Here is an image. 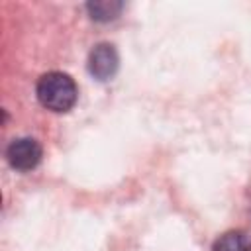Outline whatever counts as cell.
Segmentation results:
<instances>
[{
	"instance_id": "6da1fadb",
	"label": "cell",
	"mask_w": 251,
	"mask_h": 251,
	"mask_svg": "<svg viewBox=\"0 0 251 251\" xmlns=\"http://www.w3.org/2000/svg\"><path fill=\"white\" fill-rule=\"evenodd\" d=\"M39 102L53 112H67L76 102V84L65 73H47L37 82Z\"/></svg>"
},
{
	"instance_id": "7a4b0ae2",
	"label": "cell",
	"mask_w": 251,
	"mask_h": 251,
	"mask_svg": "<svg viewBox=\"0 0 251 251\" xmlns=\"http://www.w3.org/2000/svg\"><path fill=\"white\" fill-rule=\"evenodd\" d=\"M6 157H8V161H10V165L14 169H18V171H31L41 161V145L35 139H29V137L14 139L8 145Z\"/></svg>"
},
{
	"instance_id": "3957f363",
	"label": "cell",
	"mask_w": 251,
	"mask_h": 251,
	"mask_svg": "<svg viewBox=\"0 0 251 251\" xmlns=\"http://www.w3.org/2000/svg\"><path fill=\"white\" fill-rule=\"evenodd\" d=\"M118 63H120L118 53H116L114 45H110V43L96 45L88 55V71L98 80L112 78L118 71Z\"/></svg>"
},
{
	"instance_id": "277c9868",
	"label": "cell",
	"mask_w": 251,
	"mask_h": 251,
	"mask_svg": "<svg viewBox=\"0 0 251 251\" xmlns=\"http://www.w3.org/2000/svg\"><path fill=\"white\" fill-rule=\"evenodd\" d=\"M214 251H251V239L241 231H227L214 243Z\"/></svg>"
},
{
	"instance_id": "5b68a950",
	"label": "cell",
	"mask_w": 251,
	"mask_h": 251,
	"mask_svg": "<svg viewBox=\"0 0 251 251\" xmlns=\"http://www.w3.org/2000/svg\"><path fill=\"white\" fill-rule=\"evenodd\" d=\"M88 12L94 20L98 22H108V20H114L120 10H122V4L120 2H108V0H100V2H90L88 6Z\"/></svg>"
}]
</instances>
